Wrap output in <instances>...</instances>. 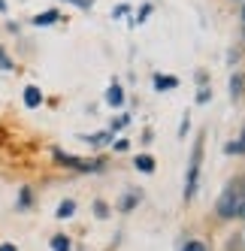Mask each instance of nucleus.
<instances>
[{
	"label": "nucleus",
	"instance_id": "nucleus-1",
	"mask_svg": "<svg viewBox=\"0 0 245 251\" xmlns=\"http://www.w3.org/2000/svg\"><path fill=\"white\" fill-rule=\"evenodd\" d=\"M218 215L221 218H245V191L230 188L218 200Z\"/></svg>",
	"mask_w": 245,
	"mask_h": 251
},
{
	"label": "nucleus",
	"instance_id": "nucleus-2",
	"mask_svg": "<svg viewBox=\"0 0 245 251\" xmlns=\"http://www.w3.org/2000/svg\"><path fill=\"white\" fill-rule=\"evenodd\" d=\"M200 154H203V142L197 139L194 146V157H191V173H188V185H185V200H191L197 191V173H200Z\"/></svg>",
	"mask_w": 245,
	"mask_h": 251
},
{
	"label": "nucleus",
	"instance_id": "nucleus-3",
	"mask_svg": "<svg viewBox=\"0 0 245 251\" xmlns=\"http://www.w3.org/2000/svg\"><path fill=\"white\" fill-rule=\"evenodd\" d=\"M55 160H61L64 167H73V170H100V160H79L73 154H64L55 149Z\"/></svg>",
	"mask_w": 245,
	"mask_h": 251
},
{
	"label": "nucleus",
	"instance_id": "nucleus-4",
	"mask_svg": "<svg viewBox=\"0 0 245 251\" xmlns=\"http://www.w3.org/2000/svg\"><path fill=\"white\" fill-rule=\"evenodd\" d=\"M58 19H61L58 9H46V12H40L37 19H33V25H37V27H46V25H55Z\"/></svg>",
	"mask_w": 245,
	"mask_h": 251
},
{
	"label": "nucleus",
	"instance_id": "nucleus-5",
	"mask_svg": "<svg viewBox=\"0 0 245 251\" xmlns=\"http://www.w3.org/2000/svg\"><path fill=\"white\" fill-rule=\"evenodd\" d=\"M24 103L30 106V109H37V106L43 103V94H40V88H33V85H30V88H24Z\"/></svg>",
	"mask_w": 245,
	"mask_h": 251
},
{
	"label": "nucleus",
	"instance_id": "nucleus-6",
	"mask_svg": "<svg viewBox=\"0 0 245 251\" xmlns=\"http://www.w3.org/2000/svg\"><path fill=\"white\" fill-rule=\"evenodd\" d=\"M154 88L157 91H170V88H179L176 76H154Z\"/></svg>",
	"mask_w": 245,
	"mask_h": 251
},
{
	"label": "nucleus",
	"instance_id": "nucleus-7",
	"mask_svg": "<svg viewBox=\"0 0 245 251\" xmlns=\"http://www.w3.org/2000/svg\"><path fill=\"white\" fill-rule=\"evenodd\" d=\"M133 164H136L139 173H154V157H151V154H136Z\"/></svg>",
	"mask_w": 245,
	"mask_h": 251
},
{
	"label": "nucleus",
	"instance_id": "nucleus-8",
	"mask_svg": "<svg viewBox=\"0 0 245 251\" xmlns=\"http://www.w3.org/2000/svg\"><path fill=\"white\" fill-rule=\"evenodd\" d=\"M106 103H109V106H121V103H124V94H121L118 85H112L109 91H106Z\"/></svg>",
	"mask_w": 245,
	"mask_h": 251
},
{
	"label": "nucleus",
	"instance_id": "nucleus-9",
	"mask_svg": "<svg viewBox=\"0 0 245 251\" xmlns=\"http://www.w3.org/2000/svg\"><path fill=\"white\" fill-rule=\"evenodd\" d=\"M91 142V146H106V142H112V130H106V133H94V136H85Z\"/></svg>",
	"mask_w": 245,
	"mask_h": 251
},
{
	"label": "nucleus",
	"instance_id": "nucleus-10",
	"mask_svg": "<svg viewBox=\"0 0 245 251\" xmlns=\"http://www.w3.org/2000/svg\"><path fill=\"white\" fill-rule=\"evenodd\" d=\"M73 212H76V203H73V200H64V203L58 206V212H55V215H58V218H70Z\"/></svg>",
	"mask_w": 245,
	"mask_h": 251
},
{
	"label": "nucleus",
	"instance_id": "nucleus-11",
	"mask_svg": "<svg viewBox=\"0 0 245 251\" xmlns=\"http://www.w3.org/2000/svg\"><path fill=\"white\" fill-rule=\"evenodd\" d=\"M227 151H230V154H245V127H242L239 142H230V146H227Z\"/></svg>",
	"mask_w": 245,
	"mask_h": 251
},
{
	"label": "nucleus",
	"instance_id": "nucleus-12",
	"mask_svg": "<svg viewBox=\"0 0 245 251\" xmlns=\"http://www.w3.org/2000/svg\"><path fill=\"white\" fill-rule=\"evenodd\" d=\"M51 251H70V239L67 236H51Z\"/></svg>",
	"mask_w": 245,
	"mask_h": 251
},
{
	"label": "nucleus",
	"instance_id": "nucleus-13",
	"mask_svg": "<svg viewBox=\"0 0 245 251\" xmlns=\"http://www.w3.org/2000/svg\"><path fill=\"white\" fill-rule=\"evenodd\" d=\"M242 85H245V79L236 73V76L230 79V97H239V94H242Z\"/></svg>",
	"mask_w": 245,
	"mask_h": 251
},
{
	"label": "nucleus",
	"instance_id": "nucleus-14",
	"mask_svg": "<svg viewBox=\"0 0 245 251\" xmlns=\"http://www.w3.org/2000/svg\"><path fill=\"white\" fill-rule=\"evenodd\" d=\"M136 203H139V191H136V194H127V197H124V203H121V212H130V209H133Z\"/></svg>",
	"mask_w": 245,
	"mask_h": 251
},
{
	"label": "nucleus",
	"instance_id": "nucleus-15",
	"mask_svg": "<svg viewBox=\"0 0 245 251\" xmlns=\"http://www.w3.org/2000/svg\"><path fill=\"white\" fill-rule=\"evenodd\" d=\"M94 212H97V218H106V215H109V206L103 203V200H97V203H94Z\"/></svg>",
	"mask_w": 245,
	"mask_h": 251
},
{
	"label": "nucleus",
	"instance_id": "nucleus-16",
	"mask_svg": "<svg viewBox=\"0 0 245 251\" xmlns=\"http://www.w3.org/2000/svg\"><path fill=\"white\" fill-rule=\"evenodd\" d=\"M212 100V91H209V88H200V94H197V103H209Z\"/></svg>",
	"mask_w": 245,
	"mask_h": 251
},
{
	"label": "nucleus",
	"instance_id": "nucleus-17",
	"mask_svg": "<svg viewBox=\"0 0 245 251\" xmlns=\"http://www.w3.org/2000/svg\"><path fill=\"white\" fill-rule=\"evenodd\" d=\"M182 251H206V245H203V242H188Z\"/></svg>",
	"mask_w": 245,
	"mask_h": 251
},
{
	"label": "nucleus",
	"instance_id": "nucleus-18",
	"mask_svg": "<svg viewBox=\"0 0 245 251\" xmlns=\"http://www.w3.org/2000/svg\"><path fill=\"white\" fill-rule=\"evenodd\" d=\"M0 67H3V70H12V61L6 58V51H3V49H0Z\"/></svg>",
	"mask_w": 245,
	"mask_h": 251
},
{
	"label": "nucleus",
	"instance_id": "nucleus-19",
	"mask_svg": "<svg viewBox=\"0 0 245 251\" xmlns=\"http://www.w3.org/2000/svg\"><path fill=\"white\" fill-rule=\"evenodd\" d=\"M27 203H30V191L24 188V191H22V206H27Z\"/></svg>",
	"mask_w": 245,
	"mask_h": 251
},
{
	"label": "nucleus",
	"instance_id": "nucleus-20",
	"mask_svg": "<svg viewBox=\"0 0 245 251\" xmlns=\"http://www.w3.org/2000/svg\"><path fill=\"white\" fill-rule=\"evenodd\" d=\"M0 251H19V248H15L12 242H6V245H0Z\"/></svg>",
	"mask_w": 245,
	"mask_h": 251
},
{
	"label": "nucleus",
	"instance_id": "nucleus-21",
	"mask_svg": "<svg viewBox=\"0 0 245 251\" xmlns=\"http://www.w3.org/2000/svg\"><path fill=\"white\" fill-rule=\"evenodd\" d=\"M242 19H245V12H242Z\"/></svg>",
	"mask_w": 245,
	"mask_h": 251
}]
</instances>
